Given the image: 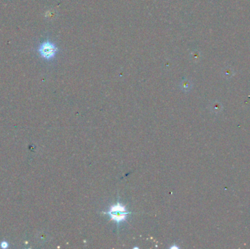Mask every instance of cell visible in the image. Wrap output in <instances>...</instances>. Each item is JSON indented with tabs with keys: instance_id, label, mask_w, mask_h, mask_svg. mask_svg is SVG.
Masks as SVG:
<instances>
[{
	"instance_id": "7a4b0ae2",
	"label": "cell",
	"mask_w": 250,
	"mask_h": 249,
	"mask_svg": "<svg viewBox=\"0 0 250 249\" xmlns=\"http://www.w3.org/2000/svg\"><path fill=\"white\" fill-rule=\"evenodd\" d=\"M39 51L43 58L49 59L54 56L56 52V48L55 47L54 44L50 43V42H45V43L42 44L39 47Z\"/></svg>"
},
{
	"instance_id": "277c9868",
	"label": "cell",
	"mask_w": 250,
	"mask_h": 249,
	"mask_svg": "<svg viewBox=\"0 0 250 249\" xmlns=\"http://www.w3.org/2000/svg\"><path fill=\"white\" fill-rule=\"evenodd\" d=\"M0 247L2 248H8L9 247V243L5 241H2L1 243H0Z\"/></svg>"
},
{
	"instance_id": "3957f363",
	"label": "cell",
	"mask_w": 250,
	"mask_h": 249,
	"mask_svg": "<svg viewBox=\"0 0 250 249\" xmlns=\"http://www.w3.org/2000/svg\"><path fill=\"white\" fill-rule=\"evenodd\" d=\"M211 110L214 112L215 113H218L220 112L221 110H222V106L219 102H214V104L212 105Z\"/></svg>"
},
{
	"instance_id": "6da1fadb",
	"label": "cell",
	"mask_w": 250,
	"mask_h": 249,
	"mask_svg": "<svg viewBox=\"0 0 250 249\" xmlns=\"http://www.w3.org/2000/svg\"><path fill=\"white\" fill-rule=\"evenodd\" d=\"M106 213L111 216V220L119 224L126 219L127 215L130 214V212L127 211L123 205L117 202L116 205L111 206Z\"/></svg>"
}]
</instances>
